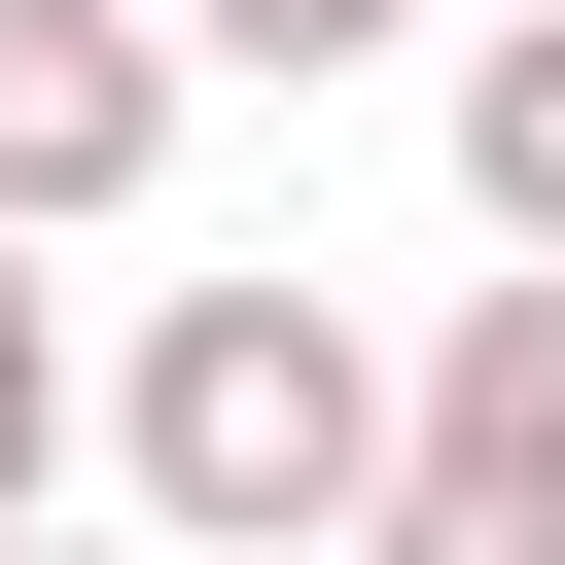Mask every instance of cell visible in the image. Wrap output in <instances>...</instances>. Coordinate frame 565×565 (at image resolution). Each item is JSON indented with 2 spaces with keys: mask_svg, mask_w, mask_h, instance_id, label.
<instances>
[{
  "mask_svg": "<svg viewBox=\"0 0 565 565\" xmlns=\"http://www.w3.org/2000/svg\"><path fill=\"white\" fill-rule=\"evenodd\" d=\"M177 177V35L141 0H0V247H106Z\"/></svg>",
  "mask_w": 565,
  "mask_h": 565,
  "instance_id": "2",
  "label": "cell"
},
{
  "mask_svg": "<svg viewBox=\"0 0 565 565\" xmlns=\"http://www.w3.org/2000/svg\"><path fill=\"white\" fill-rule=\"evenodd\" d=\"M71 494V318H35V247H0V530Z\"/></svg>",
  "mask_w": 565,
  "mask_h": 565,
  "instance_id": "7",
  "label": "cell"
},
{
  "mask_svg": "<svg viewBox=\"0 0 565 565\" xmlns=\"http://www.w3.org/2000/svg\"><path fill=\"white\" fill-rule=\"evenodd\" d=\"M459 212H494V247H565V0H494V35H459Z\"/></svg>",
  "mask_w": 565,
  "mask_h": 565,
  "instance_id": "4",
  "label": "cell"
},
{
  "mask_svg": "<svg viewBox=\"0 0 565 565\" xmlns=\"http://www.w3.org/2000/svg\"><path fill=\"white\" fill-rule=\"evenodd\" d=\"M388 459H565V247H530V282H459V318L388 353Z\"/></svg>",
  "mask_w": 565,
  "mask_h": 565,
  "instance_id": "3",
  "label": "cell"
},
{
  "mask_svg": "<svg viewBox=\"0 0 565 565\" xmlns=\"http://www.w3.org/2000/svg\"><path fill=\"white\" fill-rule=\"evenodd\" d=\"M353 565H565V459H388Z\"/></svg>",
  "mask_w": 565,
  "mask_h": 565,
  "instance_id": "5",
  "label": "cell"
},
{
  "mask_svg": "<svg viewBox=\"0 0 565 565\" xmlns=\"http://www.w3.org/2000/svg\"><path fill=\"white\" fill-rule=\"evenodd\" d=\"M388 35H424V0H177V71H282V106H318V71H388Z\"/></svg>",
  "mask_w": 565,
  "mask_h": 565,
  "instance_id": "6",
  "label": "cell"
},
{
  "mask_svg": "<svg viewBox=\"0 0 565 565\" xmlns=\"http://www.w3.org/2000/svg\"><path fill=\"white\" fill-rule=\"evenodd\" d=\"M106 459H141L177 565H353V494H388V353H353L318 282H177L141 388H106Z\"/></svg>",
  "mask_w": 565,
  "mask_h": 565,
  "instance_id": "1",
  "label": "cell"
},
{
  "mask_svg": "<svg viewBox=\"0 0 565 565\" xmlns=\"http://www.w3.org/2000/svg\"><path fill=\"white\" fill-rule=\"evenodd\" d=\"M0 565H35V530H0Z\"/></svg>",
  "mask_w": 565,
  "mask_h": 565,
  "instance_id": "8",
  "label": "cell"
}]
</instances>
